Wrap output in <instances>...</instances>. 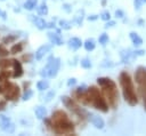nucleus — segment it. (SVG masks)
Segmentation results:
<instances>
[{
    "label": "nucleus",
    "mask_w": 146,
    "mask_h": 136,
    "mask_svg": "<svg viewBox=\"0 0 146 136\" xmlns=\"http://www.w3.org/2000/svg\"><path fill=\"white\" fill-rule=\"evenodd\" d=\"M138 24H139V26H141V25L144 24V21H143V19H139V21H138Z\"/></svg>",
    "instance_id": "obj_44"
},
{
    "label": "nucleus",
    "mask_w": 146,
    "mask_h": 136,
    "mask_svg": "<svg viewBox=\"0 0 146 136\" xmlns=\"http://www.w3.org/2000/svg\"><path fill=\"white\" fill-rule=\"evenodd\" d=\"M5 106H6V101H1V102H0V111L3 110Z\"/></svg>",
    "instance_id": "obj_41"
},
{
    "label": "nucleus",
    "mask_w": 146,
    "mask_h": 136,
    "mask_svg": "<svg viewBox=\"0 0 146 136\" xmlns=\"http://www.w3.org/2000/svg\"><path fill=\"white\" fill-rule=\"evenodd\" d=\"M50 49H51V46H50V45H43V46H41V47L36 50V53H35V58H36V59H41Z\"/></svg>",
    "instance_id": "obj_13"
},
{
    "label": "nucleus",
    "mask_w": 146,
    "mask_h": 136,
    "mask_svg": "<svg viewBox=\"0 0 146 136\" xmlns=\"http://www.w3.org/2000/svg\"><path fill=\"white\" fill-rule=\"evenodd\" d=\"M36 9H38V13L40 15H47L48 14V6L46 3H41Z\"/></svg>",
    "instance_id": "obj_25"
},
{
    "label": "nucleus",
    "mask_w": 146,
    "mask_h": 136,
    "mask_svg": "<svg viewBox=\"0 0 146 136\" xmlns=\"http://www.w3.org/2000/svg\"><path fill=\"white\" fill-rule=\"evenodd\" d=\"M59 66H60V59H59L58 57H57V58L51 57V58L48 61L47 65L42 69L41 75L44 77V78H54V77H56V74H57V72H58Z\"/></svg>",
    "instance_id": "obj_6"
},
{
    "label": "nucleus",
    "mask_w": 146,
    "mask_h": 136,
    "mask_svg": "<svg viewBox=\"0 0 146 136\" xmlns=\"http://www.w3.org/2000/svg\"><path fill=\"white\" fill-rule=\"evenodd\" d=\"M35 115H36L38 119H43V118H46V115H47V110H46V107H43V106H38V107L35 109Z\"/></svg>",
    "instance_id": "obj_17"
},
{
    "label": "nucleus",
    "mask_w": 146,
    "mask_h": 136,
    "mask_svg": "<svg viewBox=\"0 0 146 136\" xmlns=\"http://www.w3.org/2000/svg\"><path fill=\"white\" fill-rule=\"evenodd\" d=\"M144 3H146V0H135V1H133L135 8H136L137 10H138V9H140V7H141Z\"/></svg>",
    "instance_id": "obj_32"
},
{
    "label": "nucleus",
    "mask_w": 146,
    "mask_h": 136,
    "mask_svg": "<svg viewBox=\"0 0 146 136\" xmlns=\"http://www.w3.org/2000/svg\"><path fill=\"white\" fill-rule=\"evenodd\" d=\"M130 39H131L132 43H133L135 46H137V47L143 43V39H141L136 32H131V33H130Z\"/></svg>",
    "instance_id": "obj_16"
},
{
    "label": "nucleus",
    "mask_w": 146,
    "mask_h": 136,
    "mask_svg": "<svg viewBox=\"0 0 146 136\" xmlns=\"http://www.w3.org/2000/svg\"><path fill=\"white\" fill-rule=\"evenodd\" d=\"M102 19H104V21H108V19H111V15H110V13L108 11H104V13H102Z\"/></svg>",
    "instance_id": "obj_35"
},
{
    "label": "nucleus",
    "mask_w": 146,
    "mask_h": 136,
    "mask_svg": "<svg viewBox=\"0 0 146 136\" xmlns=\"http://www.w3.org/2000/svg\"><path fill=\"white\" fill-rule=\"evenodd\" d=\"M97 83L99 86H102L104 95L106 96L108 104L115 109L117 105V90H116V85L113 80H111L110 78H98L97 79Z\"/></svg>",
    "instance_id": "obj_4"
},
{
    "label": "nucleus",
    "mask_w": 146,
    "mask_h": 136,
    "mask_svg": "<svg viewBox=\"0 0 146 136\" xmlns=\"http://www.w3.org/2000/svg\"><path fill=\"white\" fill-rule=\"evenodd\" d=\"M81 45H82V41H81V39H79V38H71V39L68 40V46H70L72 49H74V50L79 49V48L81 47Z\"/></svg>",
    "instance_id": "obj_15"
},
{
    "label": "nucleus",
    "mask_w": 146,
    "mask_h": 136,
    "mask_svg": "<svg viewBox=\"0 0 146 136\" xmlns=\"http://www.w3.org/2000/svg\"><path fill=\"white\" fill-rule=\"evenodd\" d=\"M135 80L139 85V87L146 89V69L139 66L135 72Z\"/></svg>",
    "instance_id": "obj_8"
},
{
    "label": "nucleus",
    "mask_w": 146,
    "mask_h": 136,
    "mask_svg": "<svg viewBox=\"0 0 146 136\" xmlns=\"http://www.w3.org/2000/svg\"><path fill=\"white\" fill-rule=\"evenodd\" d=\"M88 19L89 21H95V19H97V15H91V16L88 17Z\"/></svg>",
    "instance_id": "obj_43"
},
{
    "label": "nucleus",
    "mask_w": 146,
    "mask_h": 136,
    "mask_svg": "<svg viewBox=\"0 0 146 136\" xmlns=\"http://www.w3.org/2000/svg\"><path fill=\"white\" fill-rule=\"evenodd\" d=\"M81 66L84 67V69H90L91 67V63H90V61L88 58H83L81 61Z\"/></svg>",
    "instance_id": "obj_31"
},
{
    "label": "nucleus",
    "mask_w": 146,
    "mask_h": 136,
    "mask_svg": "<svg viewBox=\"0 0 146 136\" xmlns=\"http://www.w3.org/2000/svg\"><path fill=\"white\" fill-rule=\"evenodd\" d=\"M22 50H23V42L16 43V45H14V46L10 48V53H11V54H17V53H21Z\"/></svg>",
    "instance_id": "obj_22"
},
{
    "label": "nucleus",
    "mask_w": 146,
    "mask_h": 136,
    "mask_svg": "<svg viewBox=\"0 0 146 136\" xmlns=\"http://www.w3.org/2000/svg\"><path fill=\"white\" fill-rule=\"evenodd\" d=\"M139 94H140V95H141V97H143V102H144V110L146 111V89H145V88L139 87Z\"/></svg>",
    "instance_id": "obj_29"
},
{
    "label": "nucleus",
    "mask_w": 146,
    "mask_h": 136,
    "mask_svg": "<svg viewBox=\"0 0 146 136\" xmlns=\"http://www.w3.org/2000/svg\"><path fill=\"white\" fill-rule=\"evenodd\" d=\"M0 94L5 95L6 101H15L19 96V87L13 82H5L0 86Z\"/></svg>",
    "instance_id": "obj_5"
},
{
    "label": "nucleus",
    "mask_w": 146,
    "mask_h": 136,
    "mask_svg": "<svg viewBox=\"0 0 146 136\" xmlns=\"http://www.w3.org/2000/svg\"><path fill=\"white\" fill-rule=\"evenodd\" d=\"M83 45H84L86 50H88V51L94 50L95 47H96V43H95V40H94V39H88V40H86V42H84Z\"/></svg>",
    "instance_id": "obj_18"
},
{
    "label": "nucleus",
    "mask_w": 146,
    "mask_h": 136,
    "mask_svg": "<svg viewBox=\"0 0 146 136\" xmlns=\"http://www.w3.org/2000/svg\"><path fill=\"white\" fill-rule=\"evenodd\" d=\"M36 3H38V0H26V2L24 3V8L27 10H32L35 8Z\"/></svg>",
    "instance_id": "obj_21"
},
{
    "label": "nucleus",
    "mask_w": 146,
    "mask_h": 136,
    "mask_svg": "<svg viewBox=\"0 0 146 136\" xmlns=\"http://www.w3.org/2000/svg\"><path fill=\"white\" fill-rule=\"evenodd\" d=\"M98 41H99V43H102V45H106V43H107V41H108V35H107L106 33L100 34V35H99V39H98Z\"/></svg>",
    "instance_id": "obj_30"
},
{
    "label": "nucleus",
    "mask_w": 146,
    "mask_h": 136,
    "mask_svg": "<svg viewBox=\"0 0 146 136\" xmlns=\"http://www.w3.org/2000/svg\"><path fill=\"white\" fill-rule=\"evenodd\" d=\"M32 95H33V91L30 90V89H27V90L24 93V95H23V99H24V101H27V99H30V98L32 97Z\"/></svg>",
    "instance_id": "obj_33"
},
{
    "label": "nucleus",
    "mask_w": 146,
    "mask_h": 136,
    "mask_svg": "<svg viewBox=\"0 0 146 136\" xmlns=\"http://www.w3.org/2000/svg\"><path fill=\"white\" fill-rule=\"evenodd\" d=\"M0 17H1L2 19H6V18H7V17H6V13L2 11V10H0Z\"/></svg>",
    "instance_id": "obj_42"
},
{
    "label": "nucleus",
    "mask_w": 146,
    "mask_h": 136,
    "mask_svg": "<svg viewBox=\"0 0 146 136\" xmlns=\"http://www.w3.org/2000/svg\"><path fill=\"white\" fill-rule=\"evenodd\" d=\"M75 82H76V80H75L74 78H72V79H70V80H68L67 85H68V86H73V85H75Z\"/></svg>",
    "instance_id": "obj_39"
},
{
    "label": "nucleus",
    "mask_w": 146,
    "mask_h": 136,
    "mask_svg": "<svg viewBox=\"0 0 146 136\" xmlns=\"http://www.w3.org/2000/svg\"><path fill=\"white\" fill-rule=\"evenodd\" d=\"M102 3H103V6H105V5H106V0H103Z\"/></svg>",
    "instance_id": "obj_45"
},
{
    "label": "nucleus",
    "mask_w": 146,
    "mask_h": 136,
    "mask_svg": "<svg viewBox=\"0 0 146 136\" xmlns=\"http://www.w3.org/2000/svg\"><path fill=\"white\" fill-rule=\"evenodd\" d=\"M130 56H131V53L129 49L127 50H122L121 51V58H122V62L123 63H129L130 61Z\"/></svg>",
    "instance_id": "obj_20"
},
{
    "label": "nucleus",
    "mask_w": 146,
    "mask_h": 136,
    "mask_svg": "<svg viewBox=\"0 0 146 136\" xmlns=\"http://www.w3.org/2000/svg\"><path fill=\"white\" fill-rule=\"evenodd\" d=\"M115 16H116V17H119V18H122V17L124 16V13H123L121 9H117V10L115 11Z\"/></svg>",
    "instance_id": "obj_36"
},
{
    "label": "nucleus",
    "mask_w": 146,
    "mask_h": 136,
    "mask_svg": "<svg viewBox=\"0 0 146 136\" xmlns=\"http://www.w3.org/2000/svg\"><path fill=\"white\" fill-rule=\"evenodd\" d=\"M32 21L34 22L35 26H36L38 29H40V30H43V29H46V27H47V22H46L43 18H41V17L32 16Z\"/></svg>",
    "instance_id": "obj_14"
},
{
    "label": "nucleus",
    "mask_w": 146,
    "mask_h": 136,
    "mask_svg": "<svg viewBox=\"0 0 146 136\" xmlns=\"http://www.w3.org/2000/svg\"><path fill=\"white\" fill-rule=\"evenodd\" d=\"M75 95H76L78 99L81 101L83 104H87V105L90 104L94 107H96L97 110H100L102 112H107L108 111V105H107L105 98L102 96L99 90L94 86L86 89L83 93L75 94Z\"/></svg>",
    "instance_id": "obj_1"
},
{
    "label": "nucleus",
    "mask_w": 146,
    "mask_h": 136,
    "mask_svg": "<svg viewBox=\"0 0 146 136\" xmlns=\"http://www.w3.org/2000/svg\"><path fill=\"white\" fill-rule=\"evenodd\" d=\"M62 102H63V104H64L68 110H71L73 113H75V114L79 115L80 118H84V115L88 114L83 109H81L79 105H76L75 102H74L72 98H70V97H67V96H63V97H62Z\"/></svg>",
    "instance_id": "obj_7"
},
{
    "label": "nucleus",
    "mask_w": 146,
    "mask_h": 136,
    "mask_svg": "<svg viewBox=\"0 0 146 136\" xmlns=\"http://www.w3.org/2000/svg\"><path fill=\"white\" fill-rule=\"evenodd\" d=\"M8 50L3 47V46H0V57H6V56H8Z\"/></svg>",
    "instance_id": "obj_34"
},
{
    "label": "nucleus",
    "mask_w": 146,
    "mask_h": 136,
    "mask_svg": "<svg viewBox=\"0 0 146 136\" xmlns=\"http://www.w3.org/2000/svg\"><path fill=\"white\" fill-rule=\"evenodd\" d=\"M11 64L14 65V74H13V77L14 78L22 77V74H23V67H22L21 62H18L17 59H13L11 61Z\"/></svg>",
    "instance_id": "obj_11"
},
{
    "label": "nucleus",
    "mask_w": 146,
    "mask_h": 136,
    "mask_svg": "<svg viewBox=\"0 0 146 136\" xmlns=\"http://www.w3.org/2000/svg\"><path fill=\"white\" fill-rule=\"evenodd\" d=\"M87 115L89 117V120L91 121V123H92L97 129H103V128H104L105 122H104V120H103L100 117H98V115H96V114H92V113H88Z\"/></svg>",
    "instance_id": "obj_10"
},
{
    "label": "nucleus",
    "mask_w": 146,
    "mask_h": 136,
    "mask_svg": "<svg viewBox=\"0 0 146 136\" xmlns=\"http://www.w3.org/2000/svg\"><path fill=\"white\" fill-rule=\"evenodd\" d=\"M36 87H38V89L39 90H46V89H48V87H49V82L47 81V80H41V81H39L38 83H36Z\"/></svg>",
    "instance_id": "obj_23"
},
{
    "label": "nucleus",
    "mask_w": 146,
    "mask_h": 136,
    "mask_svg": "<svg viewBox=\"0 0 146 136\" xmlns=\"http://www.w3.org/2000/svg\"><path fill=\"white\" fill-rule=\"evenodd\" d=\"M135 53V56H141V55H144V50H136V51H133Z\"/></svg>",
    "instance_id": "obj_38"
},
{
    "label": "nucleus",
    "mask_w": 146,
    "mask_h": 136,
    "mask_svg": "<svg viewBox=\"0 0 146 136\" xmlns=\"http://www.w3.org/2000/svg\"><path fill=\"white\" fill-rule=\"evenodd\" d=\"M16 39H17V35H15V34H8L7 37L3 38L2 42H3L5 45H7V43H11V42H14Z\"/></svg>",
    "instance_id": "obj_24"
},
{
    "label": "nucleus",
    "mask_w": 146,
    "mask_h": 136,
    "mask_svg": "<svg viewBox=\"0 0 146 136\" xmlns=\"http://www.w3.org/2000/svg\"><path fill=\"white\" fill-rule=\"evenodd\" d=\"M11 65V61L8 59H0V70H5Z\"/></svg>",
    "instance_id": "obj_26"
},
{
    "label": "nucleus",
    "mask_w": 146,
    "mask_h": 136,
    "mask_svg": "<svg viewBox=\"0 0 146 136\" xmlns=\"http://www.w3.org/2000/svg\"><path fill=\"white\" fill-rule=\"evenodd\" d=\"M59 25H60V27L64 29V30H70V29H71V23L67 22V21H65V19H60V21H59Z\"/></svg>",
    "instance_id": "obj_28"
},
{
    "label": "nucleus",
    "mask_w": 146,
    "mask_h": 136,
    "mask_svg": "<svg viewBox=\"0 0 146 136\" xmlns=\"http://www.w3.org/2000/svg\"><path fill=\"white\" fill-rule=\"evenodd\" d=\"M52 130L57 135H63V134H72L74 131V125L73 122L68 119L67 114L62 111L57 110L52 113Z\"/></svg>",
    "instance_id": "obj_2"
},
{
    "label": "nucleus",
    "mask_w": 146,
    "mask_h": 136,
    "mask_svg": "<svg viewBox=\"0 0 146 136\" xmlns=\"http://www.w3.org/2000/svg\"><path fill=\"white\" fill-rule=\"evenodd\" d=\"M54 95H55V93H54V91H51V93H50V94H49V95H48V96L46 97V101H47V102H49V101L51 99V97H52Z\"/></svg>",
    "instance_id": "obj_40"
},
{
    "label": "nucleus",
    "mask_w": 146,
    "mask_h": 136,
    "mask_svg": "<svg viewBox=\"0 0 146 136\" xmlns=\"http://www.w3.org/2000/svg\"><path fill=\"white\" fill-rule=\"evenodd\" d=\"M0 128L6 133H14V130H15L14 123L6 115H0Z\"/></svg>",
    "instance_id": "obj_9"
},
{
    "label": "nucleus",
    "mask_w": 146,
    "mask_h": 136,
    "mask_svg": "<svg viewBox=\"0 0 146 136\" xmlns=\"http://www.w3.org/2000/svg\"><path fill=\"white\" fill-rule=\"evenodd\" d=\"M48 38L50 39V41H51L52 43H55V45H57V46L63 45V39H62L60 34H59V31H57L56 33L49 32V33H48Z\"/></svg>",
    "instance_id": "obj_12"
},
{
    "label": "nucleus",
    "mask_w": 146,
    "mask_h": 136,
    "mask_svg": "<svg viewBox=\"0 0 146 136\" xmlns=\"http://www.w3.org/2000/svg\"><path fill=\"white\" fill-rule=\"evenodd\" d=\"M114 25H115V22H114V21H110V19H108V22L106 23L105 27L107 29V27H112V26H114Z\"/></svg>",
    "instance_id": "obj_37"
},
{
    "label": "nucleus",
    "mask_w": 146,
    "mask_h": 136,
    "mask_svg": "<svg viewBox=\"0 0 146 136\" xmlns=\"http://www.w3.org/2000/svg\"><path fill=\"white\" fill-rule=\"evenodd\" d=\"M119 80H120V85L122 87V94H123V97H124L125 102L129 105L135 106L138 103V98H137L135 87H133V82H132L130 75L127 72H121V74L119 77Z\"/></svg>",
    "instance_id": "obj_3"
},
{
    "label": "nucleus",
    "mask_w": 146,
    "mask_h": 136,
    "mask_svg": "<svg viewBox=\"0 0 146 136\" xmlns=\"http://www.w3.org/2000/svg\"><path fill=\"white\" fill-rule=\"evenodd\" d=\"M10 77V73L8 71H1L0 72V82H3L6 80H8Z\"/></svg>",
    "instance_id": "obj_27"
},
{
    "label": "nucleus",
    "mask_w": 146,
    "mask_h": 136,
    "mask_svg": "<svg viewBox=\"0 0 146 136\" xmlns=\"http://www.w3.org/2000/svg\"><path fill=\"white\" fill-rule=\"evenodd\" d=\"M83 15H84V10H83V9L78 10V13L75 14V16H74V21L76 22L78 25H81L82 19H83Z\"/></svg>",
    "instance_id": "obj_19"
}]
</instances>
